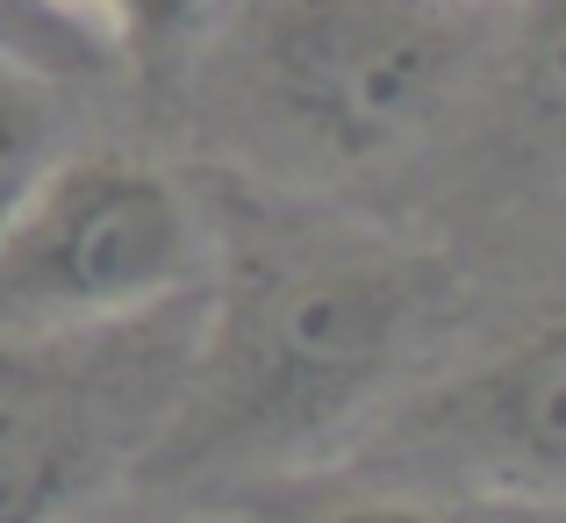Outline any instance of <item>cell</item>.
<instances>
[{
    "instance_id": "1",
    "label": "cell",
    "mask_w": 566,
    "mask_h": 523,
    "mask_svg": "<svg viewBox=\"0 0 566 523\" xmlns=\"http://www.w3.org/2000/svg\"><path fill=\"white\" fill-rule=\"evenodd\" d=\"M452 302V265L401 237L366 222L244 216L151 459L208 473L331 438L409 366Z\"/></svg>"
},
{
    "instance_id": "2",
    "label": "cell",
    "mask_w": 566,
    "mask_h": 523,
    "mask_svg": "<svg viewBox=\"0 0 566 523\" xmlns=\"http://www.w3.org/2000/svg\"><path fill=\"white\" fill-rule=\"evenodd\" d=\"M208 287L72 331H0V523H65L166 438Z\"/></svg>"
},
{
    "instance_id": "3",
    "label": "cell",
    "mask_w": 566,
    "mask_h": 523,
    "mask_svg": "<svg viewBox=\"0 0 566 523\" xmlns=\"http://www.w3.org/2000/svg\"><path fill=\"white\" fill-rule=\"evenodd\" d=\"M467 57V0H251L237 29V86L259 129L331 166L409 144Z\"/></svg>"
},
{
    "instance_id": "4",
    "label": "cell",
    "mask_w": 566,
    "mask_h": 523,
    "mask_svg": "<svg viewBox=\"0 0 566 523\" xmlns=\"http://www.w3.org/2000/svg\"><path fill=\"white\" fill-rule=\"evenodd\" d=\"M208 287L201 216L129 151H65L0 230V331H72Z\"/></svg>"
},
{
    "instance_id": "5",
    "label": "cell",
    "mask_w": 566,
    "mask_h": 523,
    "mask_svg": "<svg viewBox=\"0 0 566 523\" xmlns=\"http://www.w3.org/2000/svg\"><path fill=\"white\" fill-rule=\"evenodd\" d=\"M559 395H566V345L559 323H538L516 352L459 380L438 409V430L510 481L516 495H553L559 488Z\"/></svg>"
},
{
    "instance_id": "6",
    "label": "cell",
    "mask_w": 566,
    "mask_h": 523,
    "mask_svg": "<svg viewBox=\"0 0 566 523\" xmlns=\"http://www.w3.org/2000/svg\"><path fill=\"white\" fill-rule=\"evenodd\" d=\"M57 158H65V94L51 72L0 51V230Z\"/></svg>"
},
{
    "instance_id": "7",
    "label": "cell",
    "mask_w": 566,
    "mask_h": 523,
    "mask_svg": "<svg viewBox=\"0 0 566 523\" xmlns=\"http://www.w3.org/2000/svg\"><path fill=\"white\" fill-rule=\"evenodd\" d=\"M0 51L36 65V72H51V80H65V72L108 65L115 43H108L101 22L65 14V8H51V0H0Z\"/></svg>"
},
{
    "instance_id": "8",
    "label": "cell",
    "mask_w": 566,
    "mask_h": 523,
    "mask_svg": "<svg viewBox=\"0 0 566 523\" xmlns=\"http://www.w3.org/2000/svg\"><path fill=\"white\" fill-rule=\"evenodd\" d=\"M201 22H208V0H101V29H108V43L123 57H137L151 80L172 65V57L193 51Z\"/></svg>"
},
{
    "instance_id": "9",
    "label": "cell",
    "mask_w": 566,
    "mask_h": 523,
    "mask_svg": "<svg viewBox=\"0 0 566 523\" xmlns=\"http://www.w3.org/2000/svg\"><path fill=\"white\" fill-rule=\"evenodd\" d=\"M323 523H452V516L423 510V502H352V510H337Z\"/></svg>"
},
{
    "instance_id": "10",
    "label": "cell",
    "mask_w": 566,
    "mask_h": 523,
    "mask_svg": "<svg viewBox=\"0 0 566 523\" xmlns=\"http://www.w3.org/2000/svg\"><path fill=\"white\" fill-rule=\"evenodd\" d=\"M488 523H559V502L553 495H510V510L488 516Z\"/></svg>"
},
{
    "instance_id": "11",
    "label": "cell",
    "mask_w": 566,
    "mask_h": 523,
    "mask_svg": "<svg viewBox=\"0 0 566 523\" xmlns=\"http://www.w3.org/2000/svg\"><path fill=\"white\" fill-rule=\"evenodd\" d=\"M51 8H65V14H86V22H101V0H51Z\"/></svg>"
},
{
    "instance_id": "12",
    "label": "cell",
    "mask_w": 566,
    "mask_h": 523,
    "mask_svg": "<svg viewBox=\"0 0 566 523\" xmlns=\"http://www.w3.org/2000/svg\"><path fill=\"white\" fill-rule=\"evenodd\" d=\"M467 8H473V0H467Z\"/></svg>"
}]
</instances>
